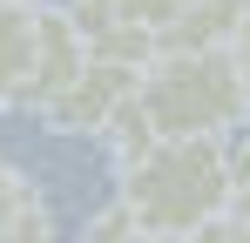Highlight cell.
<instances>
[{
  "mask_svg": "<svg viewBox=\"0 0 250 243\" xmlns=\"http://www.w3.org/2000/svg\"><path fill=\"white\" fill-rule=\"evenodd\" d=\"M34 196H41V189H34L14 162L0 156V243H14V223H21V209H27Z\"/></svg>",
  "mask_w": 250,
  "mask_h": 243,
  "instance_id": "obj_6",
  "label": "cell"
},
{
  "mask_svg": "<svg viewBox=\"0 0 250 243\" xmlns=\"http://www.w3.org/2000/svg\"><path fill=\"white\" fill-rule=\"evenodd\" d=\"M230 54H237V68H244V81H250V27H244L237 40H230Z\"/></svg>",
  "mask_w": 250,
  "mask_h": 243,
  "instance_id": "obj_8",
  "label": "cell"
},
{
  "mask_svg": "<svg viewBox=\"0 0 250 243\" xmlns=\"http://www.w3.org/2000/svg\"><path fill=\"white\" fill-rule=\"evenodd\" d=\"M115 196L135 237H209L230 216V142L223 135H149L115 156Z\"/></svg>",
  "mask_w": 250,
  "mask_h": 243,
  "instance_id": "obj_1",
  "label": "cell"
},
{
  "mask_svg": "<svg viewBox=\"0 0 250 243\" xmlns=\"http://www.w3.org/2000/svg\"><path fill=\"white\" fill-rule=\"evenodd\" d=\"M135 88H142V61H128V54H102V47H95L88 68L61 88V101H54L41 122H54L61 135H108V122L135 101Z\"/></svg>",
  "mask_w": 250,
  "mask_h": 243,
  "instance_id": "obj_4",
  "label": "cell"
},
{
  "mask_svg": "<svg viewBox=\"0 0 250 243\" xmlns=\"http://www.w3.org/2000/svg\"><path fill=\"white\" fill-rule=\"evenodd\" d=\"M88 54H95V40L82 34V20L68 14V7H54L41 0L34 7V47H27V81H21V101L14 108H27V115H47L54 101H61V88L88 68Z\"/></svg>",
  "mask_w": 250,
  "mask_h": 243,
  "instance_id": "obj_3",
  "label": "cell"
},
{
  "mask_svg": "<svg viewBox=\"0 0 250 243\" xmlns=\"http://www.w3.org/2000/svg\"><path fill=\"white\" fill-rule=\"evenodd\" d=\"M82 237H88V243H102V237H135V216H128V202L115 196V189H108V209H95V216L82 223Z\"/></svg>",
  "mask_w": 250,
  "mask_h": 243,
  "instance_id": "obj_7",
  "label": "cell"
},
{
  "mask_svg": "<svg viewBox=\"0 0 250 243\" xmlns=\"http://www.w3.org/2000/svg\"><path fill=\"white\" fill-rule=\"evenodd\" d=\"M27 47H34V7H27V0H0V108L21 101Z\"/></svg>",
  "mask_w": 250,
  "mask_h": 243,
  "instance_id": "obj_5",
  "label": "cell"
},
{
  "mask_svg": "<svg viewBox=\"0 0 250 243\" xmlns=\"http://www.w3.org/2000/svg\"><path fill=\"white\" fill-rule=\"evenodd\" d=\"M156 135H237L250 122V81L230 47H163L135 88Z\"/></svg>",
  "mask_w": 250,
  "mask_h": 243,
  "instance_id": "obj_2",
  "label": "cell"
},
{
  "mask_svg": "<svg viewBox=\"0 0 250 243\" xmlns=\"http://www.w3.org/2000/svg\"><path fill=\"white\" fill-rule=\"evenodd\" d=\"M27 7H41V0H27Z\"/></svg>",
  "mask_w": 250,
  "mask_h": 243,
  "instance_id": "obj_9",
  "label": "cell"
}]
</instances>
